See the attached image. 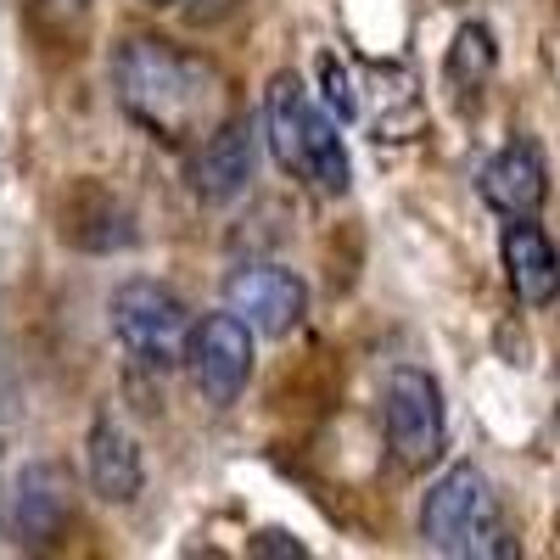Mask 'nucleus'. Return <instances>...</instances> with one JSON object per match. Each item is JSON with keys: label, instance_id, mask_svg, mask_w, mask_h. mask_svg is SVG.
<instances>
[{"label": "nucleus", "instance_id": "nucleus-1", "mask_svg": "<svg viewBox=\"0 0 560 560\" xmlns=\"http://www.w3.org/2000/svg\"><path fill=\"white\" fill-rule=\"evenodd\" d=\"M113 90L118 107L163 147H191L224 124V79L213 62L179 51L174 39H124L113 51Z\"/></svg>", "mask_w": 560, "mask_h": 560}, {"label": "nucleus", "instance_id": "nucleus-2", "mask_svg": "<svg viewBox=\"0 0 560 560\" xmlns=\"http://www.w3.org/2000/svg\"><path fill=\"white\" fill-rule=\"evenodd\" d=\"M264 135H269V152L275 163L298 174L303 185L325 197H342L348 179H353V163H348V147L337 135V113H325L303 79L292 73H275L269 90H264Z\"/></svg>", "mask_w": 560, "mask_h": 560}, {"label": "nucleus", "instance_id": "nucleus-3", "mask_svg": "<svg viewBox=\"0 0 560 560\" xmlns=\"http://www.w3.org/2000/svg\"><path fill=\"white\" fill-rule=\"evenodd\" d=\"M420 538H427V549L454 555V560L516 555V538H510V527H504V504H499L482 465H448V471L427 488V504H420Z\"/></svg>", "mask_w": 560, "mask_h": 560}, {"label": "nucleus", "instance_id": "nucleus-4", "mask_svg": "<svg viewBox=\"0 0 560 560\" xmlns=\"http://www.w3.org/2000/svg\"><path fill=\"white\" fill-rule=\"evenodd\" d=\"M107 325H113L118 348L129 353V364L147 370V376L179 370V359L191 353V331H197L185 303L168 287H158V280H124L107 303Z\"/></svg>", "mask_w": 560, "mask_h": 560}, {"label": "nucleus", "instance_id": "nucleus-5", "mask_svg": "<svg viewBox=\"0 0 560 560\" xmlns=\"http://www.w3.org/2000/svg\"><path fill=\"white\" fill-rule=\"evenodd\" d=\"M382 432L398 465L409 471H427L443 454L448 438V415H443V387L438 376H427L420 364H398L387 387H382Z\"/></svg>", "mask_w": 560, "mask_h": 560}, {"label": "nucleus", "instance_id": "nucleus-6", "mask_svg": "<svg viewBox=\"0 0 560 560\" xmlns=\"http://www.w3.org/2000/svg\"><path fill=\"white\" fill-rule=\"evenodd\" d=\"M191 382L208 404H236L253 382V325L236 308H219L208 314L197 331H191Z\"/></svg>", "mask_w": 560, "mask_h": 560}, {"label": "nucleus", "instance_id": "nucleus-7", "mask_svg": "<svg viewBox=\"0 0 560 560\" xmlns=\"http://www.w3.org/2000/svg\"><path fill=\"white\" fill-rule=\"evenodd\" d=\"M73 516V477L51 459H28L7 488V538L18 549H45Z\"/></svg>", "mask_w": 560, "mask_h": 560}, {"label": "nucleus", "instance_id": "nucleus-8", "mask_svg": "<svg viewBox=\"0 0 560 560\" xmlns=\"http://www.w3.org/2000/svg\"><path fill=\"white\" fill-rule=\"evenodd\" d=\"M224 303L236 308L253 331L264 337H287L303 325V308H308V287L280 269V264H242L236 275L224 280Z\"/></svg>", "mask_w": 560, "mask_h": 560}, {"label": "nucleus", "instance_id": "nucleus-9", "mask_svg": "<svg viewBox=\"0 0 560 560\" xmlns=\"http://www.w3.org/2000/svg\"><path fill=\"white\" fill-rule=\"evenodd\" d=\"M253 168H258V135H253V124H219L191 152V197L208 202V208H230L236 197H247Z\"/></svg>", "mask_w": 560, "mask_h": 560}, {"label": "nucleus", "instance_id": "nucleus-10", "mask_svg": "<svg viewBox=\"0 0 560 560\" xmlns=\"http://www.w3.org/2000/svg\"><path fill=\"white\" fill-rule=\"evenodd\" d=\"M482 202L504 219H533L549 202V168L533 140H510L482 168Z\"/></svg>", "mask_w": 560, "mask_h": 560}, {"label": "nucleus", "instance_id": "nucleus-11", "mask_svg": "<svg viewBox=\"0 0 560 560\" xmlns=\"http://www.w3.org/2000/svg\"><path fill=\"white\" fill-rule=\"evenodd\" d=\"M499 258H504V280L527 308H544L560 298V253L555 242L533 219H510L504 236H499Z\"/></svg>", "mask_w": 560, "mask_h": 560}, {"label": "nucleus", "instance_id": "nucleus-12", "mask_svg": "<svg viewBox=\"0 0 560 560\" xmlns=\"http://www.w3.org/2000/svg\"><path fill=\"white\" fill-rule=\"evenodd\" d=\"M84 471H90V488H96V499H107V504H129V499L140 493L147 471H140V448H135V438L124 432V420L102 415L96 427H90Z\"/></svg>", "mask_w": 560, "mask_h": 560}, {"label": "nucleus", "instance_id": "nucleus-13", "mask_svg": "<svg viewBox=\"0 0 560 560\" xmlns=\"http://www.w3.org/2000/svg\"><path fill=\"white\" fill-rule=\"evenodd\" d=\"M62 236L73 247H90V253H118V247H135V219L124 213L118 197L84 185V191L62 208Z\"/></svg>", "mask_w": 560, "mask_h": 560}, {"label": "nucleus", "instance_id": "nucleus-14", "mask_svg": "<svg viewBox=\"0 0 560 560\" xmlns=\"http://www.w3.org/2000/svg\"><path fill=\"white\" fill-rule=\"evenodd\" d=\"M499 68V45H493V28L488 23H465L448 45V62H443V84H448V96L465 107V102H477L488 79Z\"/></svg>", "mask_w": 560, "mask_h": 560}, {"label": "nucleus", "instance_id": "nucleus-15", "mask_svg": "<svg viewBox=\"0 0 560 560\" xmlns=\"http://www.w3.org/2000/svg\"><path fill=\"white\" fill-rule=\"evenodd\" d=\"M319 84H325V107H331L337 118H353L359 113V96H353V79L337 57H319Z\"/></svg>", "mask_w": 560, "mask_h": 560}, {"label": "nucleus", "instance_id": "nucleus-16", "mask_svg": "<svg viewBox=\"0 0 560 560\" xmlns=\"http://www.w3.org/2000/svg\"><path fill=\"white\" fill-rule=\"evenodd\" d=\"M247 549H253V555H292V560H303V555H308V544H298L292 533H280V527L258 533V538H253Z\"/></svg>", "mask_w": 560, "mask_h": 560}, {"label": "nucleus", "instance_id": "nucleus-17", "mask_svg": "<svg viewBox=\"0 0 560 560\" xmlns=\"http://www.w3.org/2000/svg\"><path fill=\"white\" fill-rule=\"evenodd\" d=\"M152 7H168V0H152Z\"/></svg>", "mask_w": 560, "mask_h": 560}]
</instances>
